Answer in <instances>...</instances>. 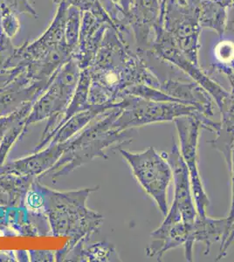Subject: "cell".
Masks as SVG:
<instances>
[{
  "mask_svg": "<svg viewBox=\"0 0 234 262\" xmlns=\"http://www.w3.org/2000/svg\"><path fill=\"white\" fill-rule=\"evenodd\" d=\"M81 241L66 254L63 261H119L116 247L108 242H98L85 247Z\"/></svg>",
  "mask_w": 234,
  "mask_h": 262,
  "instance_id": "cell-12",
  "label": "cell"
},
{
  "mask_svg": "<svg viewBox=\"0 0 234 262\" xmlns=\"http://www.w3.org/2000/svg\"><path fill=\"white\" fill-rule=\"evenodd\" d=\"M30 259L33 261H54L55 254L51 251H30Z\"/></svg>",
  "mask_w": 234,
  "mask_h": 262,
  "instance_id": "cell-18",
  "label": "cell"
},
{
  "mask_svg": "<svg viewBox=\"0 0 234 262\" xmlns=\"http://www.w3.org/2000/svg\"><path fill=\"white\" fill-rule=\"evenodd\" d=\"M119 151L131 166L140 185L165 216L169 211L167 190L172 181V170L164 152L158 153L153 147L137 153L122 149H119Z\"/></svg>",
  "mask_w": 234,
  "mask_h": 262,
  "instance_id": "cell-5",
  "label": "cell"
},
{
  "mask_svg": "<svg viewBox=\"0 0 234 262\" xmlns=\"http://www.w3.org/2000/svg\"><path fill=\"white\" fill-rule=\"evenodd\" d=\"M124 100L113 102V103H106L101 105H91L89 108L85 111H80L71 116L67 122L63 124L60 128L57 130L54 137L51 139L50 144H56V143H65L75 135L78 134L80 131L86 126L89 125L93 120L100 114L103 113L105 111L115 107H120L124 105Z\"/></svg>",
  "mask_w": 234,
  "mask_h": 262,
  "instance_id": "cell-10",
  "label": "cell"
},
{
  "mask_svg": "<svg viewBox=\"0 0 234 262\" xmlns=\"http://www.w3.org/2000/svg\"><path fill=\"white\" fill-rule=\"evenodd\" d=\"M35 101L27 102L23 107H21L18 111H16L14 113L11 114L9 116L0 117V140L3 138L4 135L6 134V131L11 128V126L16 121H18V119H20L22 117L28 116L30 111L32 110L33 103H34Z\"/></svg>",
  "mask_w": 234,
  "mask_h": 262,
  "instance_id": "cell-16",
  "label": "cell"
},
{
  "mask_svg": "<svg viewBox=\"0 0 234 262\" xmlns=\"http://www.w3.org/2000/svg\"><path fill=\"white\" fill-rule=\"evenodd\" d=\"M34 179L33 177L15 174L0 175V206H24L25 196Z\"/></svg>",
  "mask_w": 234,
  "mask_h": 262,
  "instance_id": "cell-11",
  "label": "cell"
},
{
  "mask_svg": "<svg viewBox=\"0 0 234 262\" xmlns=\"http://www.w3.org/2000/svg\"><path fill=\"white\" fill-rule=\"evenodd\" d=\"M98 188L58 191L43 185V213L48 217L51 235L70 238L66 247L55 253V260L63 261L70 249L81 241H89L101 227L103 216L87 207L88 198Z\"/></svg>",
  "mask_w": 234,
  "mask_h": 262,
  "instance_id": "cell-1",
  "label": "cell"
},
{
  "mask_svg": "<svg viewBox=\"0 0 234 262\" xmlns=\"http://www.w3.org/2000/svg\"><path fill=\"white\" fill-rule=\"evenodd\" d=\"M174 123L179 137L181 156L190 174L192 191L197 212L200 216H205L210 200L202 184L198 165L199 130L200 128H205L217 134L220 129V122H214L210 117L200 114L199 116L178 117Z\"/></svg>",
  "mask_w": 234,
  "mask_h": 262,
  "instance_id": "cell-4",
  "label": "cell"
},
{
  "mask_svg": "<svg viewBox=\"0 0 234 262\" xmlns=\"http://www.w3.org/2000/svg\"><path fill=\"white\" fill-rule=\"evenodd\" d=\"M81 69L74 60L68 62L58 70L47 90L34 101L27 116V124L48 120L40 142L33 152L39 151L48 146L57 130L61 127L63 118L69 107L80 79Z\"/></svg>",
  "mask_w": 234,
  "mask_h": 262,
  "instance_id": "cell-3",
  "label": "cell"
},
{
  "mask_svg": "<svg viewBox=\"0 0 234 262\" xmlns=\"http://www.w3.org/2000/svg\"><path fill=\"white\" fill-rule=\"evenodd\" d=\"M91 81H92V78H91V73H90L89 68L81 70L77 86L75 89L74 96L72 97L69 107L67 108L61 126L71 116H74L78 112L85 111L91 106L89 103V90H90V86H91Z\"/></svg>",
  "mask_w": 234,
  "mask_h": 262,
  "instance_id": "cell-13",
  "label": "cell"
},
{
  "mask_svg": "<svg viewBox=\"0 0 234 262\" xmlns=\"http://www.w3.org/2000/svg\"><path fill=\"white\" fill-rule=\"evenodd\" d=\"M68 145L69 141L65 143L50 144L26 158L5 163L0 166V175L15 174L18 176H29L40 179L59 161Z\"/></svg>",
  "mask_w": 234,
  "mask_h": 262,
  "instance_id": "cell-8",
  "label": "cell"
},
{
  "mask_svg": "<svg viewBox=\"0 0 234 262\" xmlns=\"http://www.w3.org/2000/svg\"><path fill=\"white\" fill-rule=\"evenodd\" d=\"M123 106L112 107L96 116L92 122L69 140V145L59 161L41 177H51L55 181L95 158L107 159L106 150L121 149L132 142L131 130L119 131L112 128Z\"/></svg>",
  "mask_w": 234,
  "mask_h": 262,
  "instance_id": "cell-2",
  "label": "cell"
},
{
  "mask_svg": "<svg viewBox=\"0 0 234 262\" xmlns=\"http://www.w3.org/2000/svg\"><path fill=\"white\" fill-rule=\"evenodd\" d=\"M124 101L125 105L112 125L119 131L131 130L157 122H174L178 117L202 114L192 105L175 101H151L133 96L125 97Z\"/></svg>",
  "mask_w": 234,
  "mask_h": 262,
  "instance_id": "cell-6",
  "label": "cell"
},
{
  "mask_svg": "<svg viewBox=\"0 0 234 262\" xmlns=\"http://www.w3.org/2000/svg\"><path fill=\"white\" fill-rule=\"evenodd\" d=\"M222 120L220 122V129L217 133V137L220 140L226 143L234 142V91L229 96L227 103L220 111Z\"/></svg>",
  "mask_w": 234,
  "mask_h": 262,
  "instance_id": "cell-15",
  "label": "cell"
},
{
  "mask_svg": "<svg viewBox=\"0 0 234 262\" xmlns=\"http://www.w3.org/2000/svg\"><path fill=\"white\" fill-rule=\"evenodd\" d=\"M167 161L172 167V178L174 180V200L172 206L180 212L182 221L187 223L193 222L199 215L194 206L190 174L181 156L178 145L174 143L169 154L164 152Z\"/></svg>",
  "mask_w": 234,
  "mask_h": 262,
  "instance_id": "cell-7",
  "label": "cell"
},
{
  "mask_svg": "<svg viewBox=\"0 0 234 262\" xmlns=\"http://www.w3.org/2000/svg\"><path fill=\"white\" fill-rule=\"evenodd\" d=\"M234 242V222L231 224V227L229 228L228 233H227V236H226V238H225V242L223 244H221V247H220V253H219V255L217 257V260H220V259H222L226 255V253H227V249H228V247L231 246V243Z\"/></svg>",
  "mask_w": 234,
  "mask_h": 262,
  "instance_id": "cell-19",
  "label": "cell"
},
{
  "mask_svg": "<svg viewBox=\"0 0 234 262\" xmlns=\"http://www.w3.org/2000/svg\"><path fill=\"white\" fill-rule=\"evenodd\" d=\"M54 1H55V2H57V3H61L63 0H54Z\"/></svg>",
  "mask_w": 234,
  "mask_h": 262,
  "instance_id": "cell-20",
  "label": "cell"
},
{
  "mask_svg": "<svg viewBox=\"0 0 234 262\" xmlns=\"http://www.w3.org/2000/svg\"><path fill=\"white\" fill-rule=\"evenodd\" d=\"M228 168L231 174V205L227 220H228L229 226L231 227V224L234 222V143L231 148V159L228 164Z\"/></svg>",
  "mask_w": 234,
  "mask_h": 262,
  "instance_id": "cell-17",
  "label": "cell"
},
{
  "mask_svg": "<svg viewBox=\"0 0 234 262\" xmlns=\"http://www.w3.org/2000/svg\"><path fill=\"white\" fill-rule=\"evenodd\" d=\"M27 118V116L16 121L0 140V166L6 163V158L15 143L26 134L28 128Z\"/></svg>",
  "mask_w": 234,
  "mask_h": 262,
  "instance_id": "cell-14",
  "label": "cell"
},
{
  "mask_svg": "<svg viewBox=\"0 0 234 262\" xmlns=\"http://www.w3.org/2000/svg\"><path fill=\"white\" fill-rule=\"evenodd\" d=\"M230 228L227 217L223 219L198 215L192 222L190 238L193 242H199L205 245V254H208L214 243L221 241V244L226 238Z\"/></svg>",
  "mask_w": 234,
  "mask_h": 262,
  "instance_id": "cell-9",
  "label": "cell"
}]
</instances>
